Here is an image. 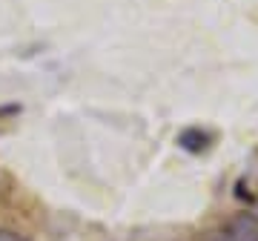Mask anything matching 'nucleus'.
Returning a JSON list of instances; mask_svg holds the SVG:
<instances>
[{
  "label": "nucleus",
  "mask_w": 258,
  "mask_h": 241,
  "mask_svg": "<svg viewBox=\"0 0 258 241\" xmlns=\"http://www.w3.org/2000/svg\"><path fill=\"white\" fill-rule=\"evenodd\" d=\"M227 241H258V215L255 213H235L218 227Z\"/></svg>",
  "instance_id": "nucleus-1"
},
{
  "label": "nucleus",
  "mask_w": 258,
  "mask_h": 241,
  "mask_svg": "<svg viewBox=\"0 0 258 241\" xmlns=\"http://www.w3.org/2000/svg\"><path fill=\"white\" fill-rule=\"evenodd\" d=\"M178 144L184 149H189V152H201V149H207L212 144V135L204 130H186V132H181Z\"/></svg>",
  "instance_id": "nucleus-2"
},
{
  "label": "nucleus",
  "mask_w": 258,
  "mask_h": 241,
  "mask_svg": "<svg viewBox=\"0 0 258 241\" xmlns=\"http://www.w3.org/2000/svg\"><path fill=\"white\" fill-rule=\"evenodd\" d=\"M0 241H29V238H23V235L15 232V230H0Z\"/></svg>",
  "instance_id": "nucleus-3"
},
{
  "label": "nucleus",
  "mask_w": 258,
  "mask_h": 241,
  "mask_svg": "<svg viewBox=\"0 0 258 241\" xmlns=\"http://www.w3.org/2000/svg\"><path fill=\"white\" fill-rule=\"evenodd\" d=\"M204 241H227V238H224L221 232L215 230V232H210V235H207V238H204Z\"/></svg>",
  "instance_id": "nucleus-4"
}]
</instances>
